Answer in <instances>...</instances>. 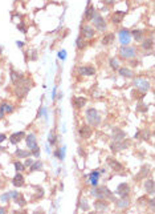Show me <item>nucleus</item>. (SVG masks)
Listing matches in <instances>:
<instances>
[{
    "label": "nucleus",
    "instance_id": "29",
    "mask_svg": "<svg viewBox=\"0 0 155 214\" xmlns=\"http://www.w3.org/2000/svg\"><path fill=\"white\" fill-rule=\"evenodd\" d=\"M15 201L17 205H20V206H24L25 205V199L23 198L21 195H17V197H15Z\"/></svg>",
    "mask_w": 155,
    "mask_h": 214
},
{
    "label": "nucleus",
    "instance_id": "43",
    "mask_svg": "<svg viewBox=\"0 0 155 214\" xmlns=\"http://www.w3.org/2000/svg\"><path fill=\"white\" fill-rule=\"evenodd\" d=\"M6 140V136L4 134H0V141H4Z\"/></svg>",
    "mask_w": 155,
    "mask_h": 214
},
{
    "label": "nucleus",
    "instance_id": "19",
    "mask_svg": "<svg viewBox=\"0 0 155 214\" xmlns=\"http://www.w3.org/2000/svg\"><path fill=\"white\" fill-rule=\"evenodd\" d=\"M119 75L122 76V77H127V79H130V77H133V71L127 69V68H121L119 69Z\"/></svg>",
    "mask_w": 155,
    "mask_h": 214
},
{
    "label": "nucleus",
    "instance_id": "8",
    "mask_svg": "<svg viewBox=\"0 0 155 214\" xmlns=\"http://www.w3.org/2000/svg\"><path fill=\"white\" fill-rule=\"evenodd\" d=\"M27 145H28V148L31 149L32 152H33L34 149L37 148V141H36V136H34V134H29L28 137H27Z\"/></svg>",
    "mask_w": 155,
    "mask_h": 214
},
{
    "label": "nucleus",
    "instance_id": "33",
    "mask_svg": "<svg viewBox=\"0 0 155 214\" xmlns=\"http://www.w3.org/2000/svg\"><path fill=\"white\" fill-rule=\"evenodd\" d=\"M56 156H59L60 160H64V157H65V148H62L61 150H59L56 153Z\"/></svg>",
    "mask_w": 155,
    "mask_h": 214
},
{
    "label": "nucleus",
    "instance_id": "26",
    "mask_svg": "<svg viewBox=\"0 0 155 214\" xmlns=\"http://www.w3.org/2000/svg\"><path fill=\"white\" fill-rule=\"evenodd\" d=\"M85 102H86V100H85V98H82V97H77L74 100V105L77 108H82L85 105Z\"/></svg>",
    "mask_w": 155,
    "mask_h": 214
},
{
    "label": "nucleus",
    "instance_id": "25",
    "mask_svg": "<svg viewBox=\"0 0 155 214\" xmlns=\"http://www.w3.org/2000/svg\"><path fill=\"white\" fill-rule=\"evenodd\" d=\"M29 152H25V150H21V149H19V150H16V156L19 158H27V157H29Z\"/></svg>",
    "mask_w": 155,
    "mask_h": 214
},
{
    "label": "nucleus",
    "instance_id": "23",
    "mask_svg": "<svg viewBox=\"0 0 155 214\" xmlns=\"http://www.w3.org/2000/svg\"><path fill=\"white\" fill-rule=\"evenodd\" d=\"M98 177H99V173L98 172H93V173H90L89 178H90V184L94 186H97V181H98Z\"/></svg>",
    "mask_w": 155,
    "mask_h": 214
},
{
    "label": "nucleus",
    "instance_id": "39",
    "mask_svg": "<svg viewBox=\"0 0 155 214\" xmlns=\"http://www.w3.org/2000/svg\"><path fill=\"white\" fill-rule=\"evenodd\" d=\"M65 53H66L65 51H61V52H60V55H59V56H60V59L65 60V57H66V55H65Z\"/></svg>",
    "mask_w": 155,
    "mask_h": 214
},
{
    "label": "nucleus",
    "instance_id": "1",
    "mask_svg": "<svg viewBox=\"0 0 155 214\" xmlns=\"http://www.w3.org/2000/svg\"><path fill=\"white\" fill-rule=\"evenodd\" d=\"M31 82H29V80L27 79H21L19 82H17V95L20 96V97H24L27 93H28L29 88H31Z\"/></svg>",
    "mask_w": 155,
    "mask_h": 214
},
{
    "label": "nucleus",
    "instance_id": "31",
    "mask_svg": "<svg viewBox=\"0 0 155 214\" xmlns=\"http://www.w3.org/2000/svg\"><path fill=\"white\" fill-rule=\"evenodd\" d=\"M49 142H50V145L56 144V136H54V133H53V132L49 133Z\"/></svg>",
    "mask_w": 155,
    "mask_h": 214
},
{
    "label": "nucleus",
    "instance_id": "24",
    "mask_svg": "<svg viewBox=\"0 0 155 214\" xmlns=\"http://www.w3.org/2000/svg\"><path fill=\"white\" fill-rule=\"evenodd\" d=\"M94 7H92V6H89L87 7V10H86V13H85V17H86L87 20H92V17H93V15H94Z\"/></svg>",
    "mask_w": 155,
    "mask_h": 214
},
{
    "label": "nucleus",
    "instance_id": "41",
    "mask_svg": "<svg viewBox=\"0 0 155 214\" xmlns=\"http://www.w3.org/2000/svg\"><path fill=\"white\" fill-rule=\"evenodd\" d=\"M33 154L36 156V157H39V156H40V150H39V148H36V149L33 150Z\"/></svg>",
    "mask_w": 155,
    "mask_h": 214
},
{
    "label": "nucleus",
    "instance_id": "9",
    "mask_svg": "<svg viewBox=\"0 0 155 214\" xmlns=\"http://www.w3.org/2000/svg\"><path fill=\"white\" fill-rule=\"evenodd\" d=\"M78 72L85 76H93L96 73V69H94L93 66H81L80 69H78Z\"/></svg>",
    "mask_w": 155,
    "mask_h": 214
},
{
    "label": "nucleus",
    "instance_id": "30",
    "mask_svg": "<svg viewBox=\"0 0 155 214\" xmlns=\"http://www.w3.org/2000/svg\"><path fill=\"white\" fill-rule=\"evenodd\" d=\"M133 36L135 37V40H141L142 39V31H133Z\"/></svg>",
    "mask_w": 155,
    "mask_h": 214
},
{
    "label": "nucleus",
    "instance_id": "35",
    "mask_svg": "<svg viewBox=\"0 0 155 214\" xmlns=\"http://www.w3.org/2000/svg\"><path fill=\"white\" fill-rule=\"evenodd\" d=\"M110 66L112 68H114V69H118V61L115 59H112L110 60Z\"/></svg>",
    "mask_w": 155,
    "mask_h": 214
},
{
    "label": "nucleus",
    "instance_id": "15",
    "mask_svg": "<svg viewBox=\"0 0 155 214\" xmlns=\"http://www.w3.org/2000/svg\"><path fill=\"white\" fill-rule=\"evenodd\" d=\"M90 133H92V130H90L89 126H81L80 129V136L82 137V139H87L90 136Z\"/></svg>",
    "mask_w": 155,
    "mask_h": 214
},
{
    "label": "nucleus",
    "instance_id": "14",
    "mask_svg": "<svg viewBox=\"0 0 155 214\" xmlns=\"http://www.w3.org/2000/svg\"><path fill=\"white\" fill-rule=\"evenodd\" d=\"M123 11H117V12H114V15H113V23H121L122 19H123V16H125Z\"/></svg>",
    "mask_w": 155,
    "mask_h": 214
},
{
    "label": "nucleus",
    "instance_id": "5",
    "mask_svg": "<svg viewBox=\"0 0 155 214\" xmlns=\"http://www.w3.org/2000/svg\"><path fill=\"white\" fill-rule=\"evenodd\" d=\"M130 39H131V35L127 29H122V31L119 32V41H121L122 45L129 44V43H130Z\"/></svg>",
    "mask_w": 155,
    "mask_h": 214
},
{
    "label": "nucleus",
    "instance_id": "36",
    "mask_svg": "<svg viewBox=\"0 0 155 214\" xmlns=\"http://www.w3.org/2000/svg\"><path fill=\"white\" fill-rule=\"evenodd\" d=\"M77 47H78V49H81V48H84V47H85L84 40H82L81 37H78V39H77Z\"/></svg>",
    "mask_w": 155,
    "mask_h": 214
},
{
    "label": "nucleus",
    "instance_id": "40",
    "mask_svg": "<svg viewBox=\"0 0 155 214\" xmlns=\"http://www.w3.org/2000/svg\"><path fill=\"white\" fill-rule=\"evenodd\" d=\"M32 164H33V160H27L25 161V166H31Z\"/></svg>",
    "mask_w": 155,
    "mask_h": 214
},
{
    "label": "nucleus",
    "instance_id": "38",
    "mask_svg": "<svg viewBox=\"0 0 155 214\" xmlns=\"http://www.w3.org/2000/svg\"><path fill=\"white\" fill-rule=\"evenodd\" d=\"M81 202H82V204L80 205L81 208L84 209V210H87V209H89V206H87V205H86V201H85V199H82V201H81Z\"/></svg>",
    "mask_w": 155,
    "mask_h": 214
},
{
    "label": "nucleus",
    "instance_id": "34",
    "mask_svg": "<svg viewBox=\"0 0 155 214\" xmlns=\"http://www.w3.org/2000/svg\"><path fill=\"white\" fill-rule=\"evenodd\" d=\"M142 47L143 48H146V49H149V48H151L152 47V40H147V41H145L142 44Z\"/></svg>",
    "mask_w": 155,
    "mask_h": 214
},
{
    "label": "nucleus",
    "instance_id": "32",
    "mask_svg": "<svg viewBox=\"0 0 155 214\" xmlns=\"http://www.w3.org/2000/svg\"><path fill=\"white\" fill-rule=\"evenodd\" d=\"M15 168H16V170H17L19 173L24 170V165H23L21 162H15Z\"/></svg>",
    "mask_w": 155,
    "mask_h": 214
},
{
    "label": "nucleus",
    "instance_id": "27",
    "mask_svg": "<svg viewBox=\"0 0 155 214\" xmlns=\"http://www.w3.org/2000/svg\"><path fill=\"white\" fill-rule=\"evenodd\" d=\"M41 168H43V162L37 161V162H34V164L31 165V169H29V172H36V170L41 169Z\"/></svg>",
    "mask_w": 155,
    "mask_h": 214
},
{
    "label": "nucleus",
    "instance_id": "10",
    "mask_svg": "<svg viewBox=\"0 0 155 214\" xmlns=\"http://www.w3.org/2000/svg\"><path fill=\"white\" fill-rule=\"evenodd\" d=\"M11 112H12V107L10 104L3 102V104L0 105V118H3L4 113H11Z\"/></svg>",
    "mask_w": 155,
    "mask_h": 214
},
{
    "label": "nucleus",
    "instance_id": "37",
    "mask_svg": "<svg viewBox=\"0 0 155 214\" xmlns=\"http://www.w3.org/2000/svg\"><path fill=\"white\" fill-rule=\"evenodd\" d=\"M10 198H11V194H10V193H6V194L1 195V201H3V202H6L7 199H10Z\"/></svg>",
    "mask_w": 155,
    "mask_h": 214
},
{
    "label": "nucleus",
    "instance_id": "21",
    "mask_svg": "<svg viewBox=\"0 0 155 214\" xmlns=\"http://www.w3.org/2000/svg\"><path fill=\"white\" fill-rule=\"evenodd\" d=\"M113 41H114V33H107V35L102 39V44L109 45V44H112Z\"/></svg>",
    "mask_w": 155,
    "mask_h": 214
},
{
    "label": "nucleus",
    "instance_id": "16",
    "mask_svg": "<svg viewBox=\"0 0 155 214\" xmlns=\"http://www.w3.org/2000/svg\"><path fill=\"white\" fill-rule=\"evenodd\" d=\"M109 165H110V166H112L114 170H117V172H119V170H123L122 165L119 164V162H117L115 160H113V158H109Z\"/></svg>",
    "mask_w": 155,
    "mask_h": 214
},
{
    "label": "nucleus",
    "instance_id": "22",
    "mask_svg": "<svg viewBox=\"0 0 155 214\" xmlns=\"http://www.w3.org/2000/svg\"><path fill=\"white\" fill-rule=\"evenodd\" d=\"M125 148H126V144H125L123 141H122V142L117 141L115 144H113V145H112V150H113V152L121 150V149H125Z\"/></svg>",
    "mask_w": 155,
    "mask_h": 214
},
{
    "label": "nucleus",
    "instance_id": "44",
    "mask_svg": "<svg viewBox=\"0 0 155 214\" xmlns=\"http://www.w3.org/2000/svg\"><path fill=\"white\" fill-rule=\"evenodd\" d=\"M17 47H23V43H21V41H17Z\"/></svg>",
    "mask_w": 155,
    "mask_h": 214
},
{
    "label": "nucleus",
    "instance_id": "3",
    "mask_svg": "<svg viewBox=\"0 0 155 214\" xmlns=\"http://www.w3.org/2000/svg\"><path fill=\"white\" fill-rule=\"evenodd\" d=\"M92 20H93V24L96 25V28L98 29V31H105L106 29V23H105V20L102 19V16L99 15V13L94 12Z\"/></svg>",
    "mask_w": 155,
    "mask_h": 214
},
{
    "label": "nucleus",
    "instance_id": "7",
    "mask_svg": "<svg viewBox=\"0 0 155 214\" xmlns=\"http://www.w3.org/2000/svg\"><path fill=\"white\" fill-rule=\"evenodd\" d=\"M135 87L139 89L142 93H145V92L149 89V82L145 81V80H142V79H136L135 80Z\"/></svg>",
    "mask_w": 155,
    "mask_h": 214
},
{
    "label": "nucleus",
    "instance_id": "45",
    "mask_svg": "<svg viewBox=\"0 0 155 214\" xmlns=\"http://www.w3.org/2000/svg\"><path fill=\"white\" fill-rule=\"evenodd\" d=\"M3 211H4V209H3V208H0V213H3Z\"/></svg>",
    "mask_w": 155,
    "mask_h": 214
},
{
    "label": "nucleus",
    "instance_id": "11",
    "mask_svg": "<svg viewBox=\"0 0 155 214\" xmlns=\"http://www.w3.org/2000/svg\"><path fill=\"white\" fill-rule=\"evenodd\" d=\"M125 137H126V133H123L119 129H114V132H113V139H114L115 141H123Z\"/></svg>",
    "mask_w": 155,
    "mask_h": 214
},
{
    "label": "nucleus",
    "instance_id": "18",
    "mask_svg": "<svg viewBox=\"0 0 155 214\" xmlns=\"http://www.w3.org/2000/svg\"><path fill=\"white\" fill-rule=\"evenodd\" d=\"M145 189H146V192L149 193V194H152V193H154V181H152V179H149V181H146Z\"/></svg>",
    "mask_w": 155,
    "mask_h": 214
},
{
    "label": "nucleus",
    "instance_id": "42",
    "mask_svg": "<svg viewBox=\"0 0 155 214\" xmlns=\"http://www.w3.org/2000/svg\"><path fill=\"white\" fill-rule=\"evenodd\" d=\"M19 29H21V31H23V33H25V32H27V29H25V27H24V25H19Z\"/></svg>",
    "mask_w": 155,
    "mask_h": 214
},
{
    "label": "nucleus",
    "instance_id": "4",
    "mask_svg": "<svg viewBox=\"0 0 155 214\" xmlns=\"http://www.w3.org/2000/svg\"><path fill=\"white\" fill-rule=\"evenodd\" d=\"M119 53H121V56L123 57V59H131V57H134L136 55V51H135V48H133V47L123 45V47L121 48V51H119Z\"/></svg>",
    "mask_w": 155,
    "mask_h": 214
},
{
    "label": "nucleus",
    "instance_id": "20",
    "mask_svg": "<svg viewBox=\"0 0 155 214\" xmlns=\"http://www.w3.org/2000/svg\"><path fill=\"white\" fill-rule=\"evenodd\" d=\"M21 79H23V77H21L20 73L15 72V71H11V80H12L13 84H17V82H19Z\"/></svg>",
    "mask_w": 155,
    "mask_h": 214
},
{
    "label": "nucleus",
    "instance_id": "2",
    "mask_svg": "<svg viewBox=\"0 0 155 214\" xmlns=\"http://www.w3.org/2000/svg\"><path fill=\"white\" fill-rule=\"evenodd\" d=\"M86 120L90 125H97V124H99V121H101V117L97 113L96 109H87L86 110Z\"/></svg>",
    "mask_w": 155,
    "mask_h": 214
},
{
    "label": "nucleus",
    "instance_id": "17",
    "mask_svg": "<svg viewBox=\"0 0 155 214\" xmlns=\"http://www.w3.org/2000/svg\"><path fill=\"white\" fill-rule=\"evenodd\" d=\"M13 185L15 186H23L24 185V177H23L20 173H17L15 176V178H13Z\"/></svg>",
    "mask_w": 155,
    "mask_h": 214
},
{
    "label": "nucleus",
    "instance_id": "13",
    "mask_svg": "<svg viewBox=\"0 0 155 214\" xmlns=\"http://www.w3.org/2000/svg\"><path fill=\"white\" fill-rule=\"evenodd\" d=\"M82 35H84L85 37H93V36H94L93 28L89 27V25H85L84 28H82Z\"/></svg>",
    "mask_w": 155,
    "mask_h": 214
},
{
    "label": "nucleus",
    "instance_id": "6",
    "mask_svg": "<svg viewBox=\"0 0 155 214\" xmlns=\"http://www.w3.org/2000/svg\"><path fill=\"white\" fill-rule=\"evenodd\" d=\"M115 193H117L118 195H121L122 198H125V197H127L129 193H130V188H129L127 184H121V185L117 188V192Z\"/></svg>",
    "mask_w": 155,
    "mask_h": 214
},
{
    "label": "nucleus",
    "instance_id": "12",
    "mask_svg": "<svg viewBox=\"0 0 155 214\" xmlns=\"http://www.w3.org/2000/svg\"><path fill=\"white\" fill-rule=\"evenodd\" d=\"M24 132H17V133H13L12 136H11V142L12 144H17V142L21 141V139L24 137Z\"/></svg>",
    "mask_w": 155,
    "mask_h": 214
},
{
    "label": "nucleus",
    "instance_id": "28",
    "mask_svg": "<svg viewBox=\"0 0 155 214\" xmlns=\"http://www.w3.org/2000/svg\"><path fill=\"white\" fill-rule=\"evenodd\" d=\"M96 208L98 209V210H103V209L107 208V204H106L105 201H97L96 202Z\"/></svg>",
    "mask_w": 155,
    "mask_h": 214
}]
</instances>
